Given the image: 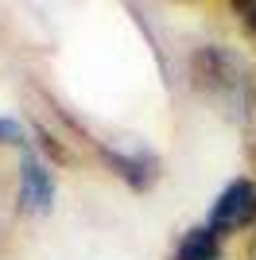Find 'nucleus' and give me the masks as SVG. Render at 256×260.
Here are the masks:
<instances>
[{
	"mask_svg": "<svg viewBox=\"0 0 256 260\" xmlns=\"http://www.w3.org/2000/svg\"><path fill=\"white\" fill-rule=\"evenodd\" d=\"M105 159L113 163V167H117V175H124V179L136 186V190H144V186L155 179V155H148V152H136V155L105 152Z\"/></svg>",
	"mask_w": 256,
	"mask_h": 260,
	"instance_id": "39448f33",
	"label": "nucleus"
},
{
	"mask_svg": "<svg viewBox=\"0 0 256 260\" xmlns=\"http://www.w3.org/2000/svg\"><path fill=\"white\" fill-rule=\"evenodd\" d=\"M54 202V183L51 171L43 167V159L23 144V159H20V206L31 214H47Z\"/></svg>",
	"mask_w": 256,
	"mask_h": 260,
	"instance_id": "7ed1b4c3",
	"label": "nucleus"
},
{
	"mask_svg": "<svg viewBox=\"0 0 256 260\" xmlns=\"http://www.w3.org/2000/svg\"><path fill=\"white\" fill-rule=\"evenodd\" d=\"M248 221H256V183L248 179H237L217 194V202L210 206V221L206 229H213L217 237L221 233H233V229H245Z\"/></svg>",
	"mask_w": 256,
	"mask_h": 260,
	"instance_id": "f03ea898",
	"label": "nucleus"
},
{
	"mask_svg": "<svg viewBox=\"0 0 256 260\" xmlns=\"http://www.w3.org/2000/svg\"><path fill=\"white\" fill-rule=\"evenodd\" d=\"M190 82L206 101L221 109L233 124H248L256 113V74L233 47H202L190 58Z\"/></svg>",
	"mask_w": 256,
	"mask_h": 260,
	"instance_id": "f257e3e1",
	"label": "nucleus"
},
{
	"mask_svg": "<svg viewBox=\"0 0 256 260\" xmlns=\"http://www.w3.org/2000/svg\"><path fill=\"white\" fill-rule=\"evenodd\" d=\"M233 12L241 16V23L248 31H256V0H233Z\"/></svg>",
	"mask_w": 256,
	"mask_h": 260,
	"instance_id": "0eeeda50",
	"label": "nucleus"
},
{
	"mask_svg": "<svg viewBox=\"0 0 256 260\" xmlns=\"http://www.w3.org/2000/svg\"><path fill=\"white\" fill-rule=\"evenodd\" d=\"M0 144H27V140H23V128H20V120H8V117H0Z\"/></svg>",
	"mask_w": 256,
	"mask_h": 260,
	"instance_id": "423d86ee",
	"label": "nucleus"
},
{
	"mask_svg": "<svg viewBox=\"0 0 256 260\" xmlns=\"http://www.w3.org/2000/svg\"><path fill=\"white\" fill-rule=\"evenodd\" d=\"M175 260H221V241L213 229H190L182 233L179 249H175Z\"/></svg>",
	"mask_w": 256,
	"mask_h": 260,
	"instance_id": "20e7f679",
	"label": "nucleus"
}]
</instances>
